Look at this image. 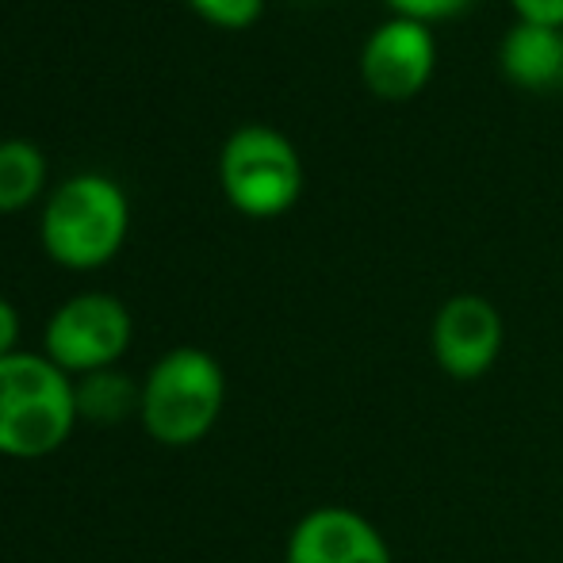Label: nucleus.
<instances>
[{
    "label": "nucleus",
    "instance_id": "obj_1",
    "mask_svg": "<svg viewBox=\"0 0 563 563\" xmlns=\"http://www.w3.org/2000/svg\"><path fill=\"white\" fill-rule=\"evenodd\" d=\"M77 379L46 353H20L0 361V456L43 460L74 438Z\"/></svg>",
    "mask_w": 563,
    "mask_h": 563
},
{
    "label": "nucleus",
    "instance_id": "obj_2",
    "mask_svg": "<svg viewBox=\"0 0 563 563\" xmlns=\"http://www.w3.org/2000/svg\"><path fill=\"white\" fill-rule=\"evenodd\" d=\"M126 230H131V203L104 173H77L62 180L38 216L43 253L69 273H92L115 261Z\"/></svg>",
    "mask_w": 563,
    "mask_h": 563
},
{
    "label": "nucleus",
    "instance_id": "obj_3",
    "mask_svg": "<svg viewBox=\"0 0 563 563\" xmlns=\"http://www.w3.org/2000/svg\"><path fill=\"white\" fill-rule=\"evenodd\" d=\"M227 407V372L208 349L177 345L157 356L142 379V430L165 449H192L219 426Z\"/></svg>",
    "mask_w": 563,
    "mask_h": 563
},
{
    "label": "nucleus",
    "instance_id": "obj_4",
    "mask_svg": "<svg viewBox=\"0 0 563 563\" xmlns=\"http://www.w3.org/2000/svg\"><path fill=\"white\" fill-rule=\"evenodd\" d=\"M219 185L245 219H280L303 196V162L276 126H238L219 154Z\"/></svg>",
    "mask_w": 563,
    "mask_h": 563
},
{
    "label": "nucleus",
    "instance_id": "obj_5",
    "mask_svg": "<svg viewBox=\"0 0 563 563\" xmlns=\"http://www.w3.org/2000/svg\"><path fill=\"white\" fill-rule=\"evenodd\" d=\"M131 338L134 322L123 299H115L112 291H81L46 319L43 353L66 376L81 379L115 368L131 349Z\"/></svg>",
    "mask_w": 563,
    "mask_h": 563
},
{
    "label": "nucleus",
    "instance_id": "obj_6",
    "mask_svg": "<svg viewBox=\"0 0 563 563\" xmlns=\"http://www.w3.org/2000/svg\"><path fill=\"white\" fill-rule=\"evenodd\" d=\"M506 345V322L487 296L460 291L445 299L433 314L430 327V353L438 368L456 384L483 379L498 364Z\"/></svg>",
    "mask_w": 563,
    "mask_h": 563
},
{
    "label": "nucleus",
    "instance_id": "obj_7",
    "mask_svg": "<svg viewBox=\"0 0 563 563\" xmlns=\"http://www.w3.org/2000/svg\"><path fill=\"white\" fill-rule=\"evenodd\" d=\"M438 35L433 27L391 15L361 46V81L379 100H410L433 81Z\"/></svg>",
    "mask_w": 563,
    "mask_h": 563
},
{
    "label": "nucleus",
    "instance_id": "obj_8",
    "mask_svg": "<svg viewBox=\"0 0 563 563\" xmlns=\"http://www.w3.org/2000/svg\"><path fill=\"white\" fill-rule=\"evenodd\" d=\"M284 563H395L376 521L349 506H314L291 526Z\"/></svg>",
    "mask_w": 563,
    "mask_h": 563
},
{
    "label": "nucleus",
    "instance_id": "obj_9",
    "mask_svg": "<svg viewBox=\"0 0 563 563\" xmlns=\"http://www.w3.org/2000/svg\"><path fill=\"white\" fill-rule=\"evenodd\" d=\"M498 69L514 89L556 92L563 89V27L518 20L498 38Z\"/></svg>",
    "mask_w": 563,
    "mask_h": 563
},
{
    "label": "nucleus",
    "instance_id": "obj_10",
    "mask_svg": "<svg viewBox=\"0 0 563 563\" xmlns=\"http://www.w3.org/2000/svg\"><path fill=\"white\" fill-rule=\"evenodd\" d=\"M46 188V157L35 142L4 139L0 142V216L31 208Z\"/></svg>",
    "mask_w": 563,
    "mask_h": 563
},
{
    "label": "nucleus",
    "instance_id": "obj_11",
    "mask_svg": "<svg viewBox=\"0 0 563 563\" xmlns=\"http://www.w3.org/2000/svg\"><path fill=\"white\" fill-rule=\"evenodd\" d=\"M139 407H142V384H134L126 372L104 368L77 379V410H81L85 422L112 426L139 415Z\"/></svg>",
    "mask_w": 563,
    "mask_h": 563
},
{
    "label": "nucleus",
    "instance_id": "obj_12",
    "mask_svg": "<svg viewBox=\"0 0 563 563\" xmlns=\"http://www.w3.org/2000/svg\"><path fill=\"white\" fill-rule=\"evenodd\" d=\"M200 20H208L211 27H223V31H245L261 20L265 12V0H188Z\"/></svg>",
    "mask_w": 563,
    "mask_h": 563
},
{
    "label": "nucleus",
    "instance_id": "obj_13",
    "mask_svg": "<svg viewBox=\"0 0 563 563\" xmlns=\"http://www.w3.org/2000/svg\"><path fill=\"white\" fill-rule=\"evenodd\" d=\"M391 8V15H402V20H415V23H445V20H456L464 15L467 8H475L479 0H384Z\"/></svg>",
    "mask_w": 563,
    "mask_h": 563
},
{
    "label": "nucleus",
    "instance_id": "obj_14",
    "mask_svg": "<svg viewBox=\"0 0 563 563\" xmlns=\"http://www.w3.org/2000/svg\"><path fill=\"white\" fill-rule=\"evenodd\" d=\"M518 20L544 23V27H563V0H510Z\"/></svg>",
    "mask_w": 563,
    "mask_h": 563
},
{
    "label": "nucleus",
    "instance_id": "obj_15",
    "mask_svg": "<svg viewBox=\"0 0 563 563\" xmlns=\"http://www.w3.org/2000/svg\"><path fill=\"white\" fill-rule=\"evenodd\" d=\"M20 353V311L0 296V361Z\"/></svg>",
    "mask_w": 563,
    "mask_h": 563
}]
</instances>
